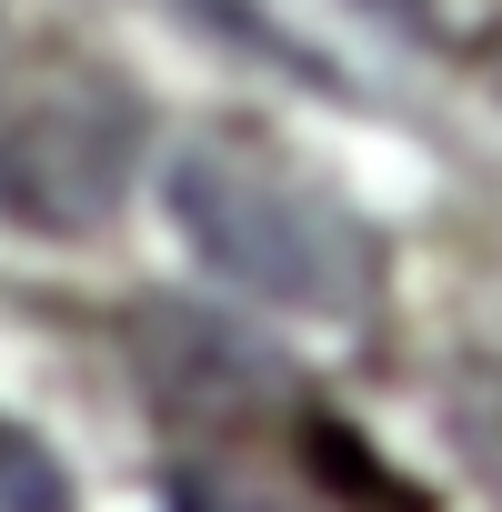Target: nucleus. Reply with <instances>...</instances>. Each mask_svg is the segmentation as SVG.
Wrapping results in <instances>:
<instances>
[{"instance_id":"obj_1","label":"nucleus","mask_w":502,"mask_h":512,"mask_svg":"<svg viewBox=\"0 0 502 512\" xmlns=\"http://www.w3.org/2000/svg\"><path fill=\"white\" fill-rule=\"evenodd\" d=\"M161 201L181 241L251 302H282L302 322H362L382 302V231L272 131H191L161 161Z\"/></svg>"},{"instance_id":"obj_2","label":"nucleus","mask_w":502,"mask_h":512,"mask_svg":"<svg viewBox=\"0 0 502 512\" xmlns=\"http://www.w3.org/2000/svg\"><path fill=\"white\" fill-rule=\"evenodd\" d=\"M151 161V111L101 61H31L0 91V221L91 241L121 221Z\"/></svg>"},{"instance_id":"obj_3","label":"nucleus","mask_w":502,"mask_h":512,"mask_svg":"<svg viewBox=\"0 0 502 512\" xmlns=\"http://www.w3.org/2000/svg\"><path fill=\"white\" fill-rule=\"evenodd\" d=\"M131 332H141V382H151V402H161L181 432L262 422L272 402H292V372H282L262 342H251V332L211 322V312L161 302V312H141Z\"/></svg>"},{"instance_id":"obj_4","label":"nucleus","mask_w":502,"mask_h":512,"mask_svg":"<svg viewBox=\"0 0 502 512\" xmlns=\"http://www.w3.org/2000/svg\"><path fill=\"white\" fill-rule=\"evenodd\" d=\"M332 502V492H322ZM302 482H282V472H251V462H231V452H191V462H171V512H322Z\"/></svg>"},{"instance_id":"obj_5","label":"nucleus","mask_w":502,"mask_h":512,"mask_svg":"<svg viewBox=\"0 0 502 512\" xmlns=\"http://www.w3.org/2000/svg\"><path fill=\"white\" fill-rule=\"evenodd\" d=\"M442 432H452L462 472L502 502V362H452L442 372Z\"/></svg>"},{"instance_id":"obj_6","label":"nucleus","mask_w":502,"mask_h":512,"mask_svg":"<svg viewBox=\"0 0 502 512\" xmlns=\"http://www.w3.org/2000/svg\"><path fill=\"white\" fill-rule=\"evenodd\" d=\"M0 512H71V482H61V462L0 412Z\"/></svg>"},{"instance_id":"obj_7","label":"nucleus","mask_w":502,"mask_h":512,"mask_svg":"<svg viewBox=\"0 0 502 512\" xmlns=\"http://www.w3.org/2000/svg\"><path fill=\"white\" fill-rule=\"evenodd\" d=\"M382 11H402V21H432V0H382Z\"/></svg>"}]
</instances>
